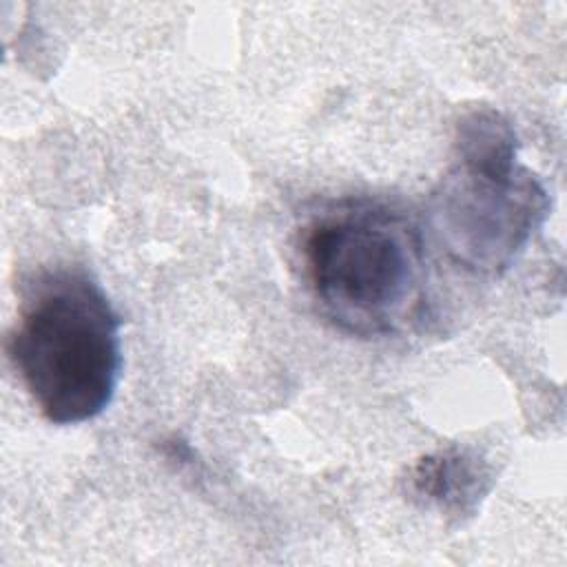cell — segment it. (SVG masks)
I'll list each match as a JSON object with an SVG mask.
<instances>
[{"mask_svg":"<svg viewBox=\"0 0 567 567\" xmlns=\"http://www.w3.org/2000/svg\"><path fill=\"white\" fill-rule=\"evenodd\" d=\"M120 328L104 288L80 268L27 284L7 352L49 423H84L109 408L122 374Z\"/></svg>","mask_w":567,"mask_h":567,"instance_id":"1","label":"cell"},{"mask_svg":"<svg viewBox=\"0 0 567 567\" xmlns=\"http://www.w3.org/2000/svg\"><path fill=\"white\" fill-rule=\"evenodd\" d=\"M301 261L321 315L348 334H394L421 310V233L385 204L350 199L323 210L301 235Z\"/></svg>","mask_w":567,"mask_h":567,"instance_id":"2","label":"cell"},{"mask_svg":"<svg viewBox=\"0 0 567 567\" xmlns=\"http://www.w3.org/2000/svg\"><path fill=\"white\" fill-rule=\"evenodd\" d=\"M549 213L543 182L523 164L454 162L432 195L430 221L445 255L465 270L501 275Z\"/></svg>","mask_w":567,"mask_h":567,"instance_id":"3","label":"cell"},{"mask_svg":"<svg viewBox=\"0 0 567 567\" xmlns=\"http://www.w3.org/2000/svg\"><path fill=\"white\" fill-rule=\"evenodd\" d=\"M408 496L425 509L454 520L474 516L489 492L487 465L472 452L445 447L421 456L408 470Z\"/></svg>","mask_w":567,"mask_h":567,"instance_id":"4","label":"cell"}]
</instances>
